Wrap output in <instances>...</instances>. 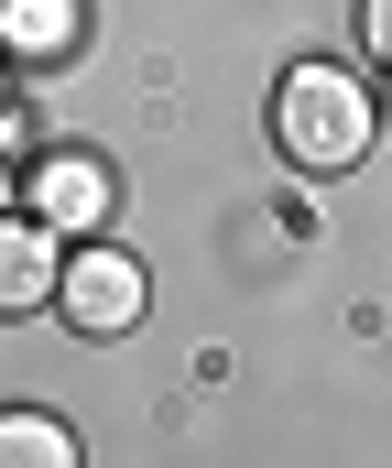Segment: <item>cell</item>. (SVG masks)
Masks as SVG:
<instances>
[{
  "mask_svg": "<svg viewBox=\"0 0 392 468\" xmlns=\"http://www.w3.org/2000/svg\"><path fill=\"white\" fill-rule=\"evenodd\" d=\"M22 218H44V229H77L99 239L110 218H121V175L99 164V153H33V175H22Z\"/></svg>",
  "mask_w": 392,
  "mask_h": 468,
  "instance_id": "3",
  "label": "cell"
},
{
  "mask_svg": "<svg viewBox=\"0 0 392 468\" xmlns=\"http://www.w3.org/2000/svg\"><path fill=\"white\" fill-rule=\"evenodd\" d=\"M55 261H66V239L44 229V218H11L0 207V316H44L55 305Z\"/></svg>",
  "mask_w": 392,
  "mask_h": 468,
  "instance_id": "4",
  "label": "cell"
},
{
  "mask_svg": "<svg viewBox=\"0 0 392 468\" xmlns=\"http://www.w3.org/2000/svg\"><path fill=\"white\" fill-rule=\"evenodd\" d=\"M371 88L349 77V66H327V55H305V66H283V88H272V142H283V164L294 175H349L360 153H371Z\"/></svg>",
  "mask_w": 392,
  "mask_h": 468,
  "instance_id": "1",
  "label": "cell"
},
{
  "mask_svg": "<svg viewBox=\"0 0 392 468\" xmlns=\"http://www.w3.org/2000/svg\"><path fill=\"white\" fill-rule=\"evenodd\" d=\"M0 197H11V164H0Z\"/></svg>",
  "mask_w": 392,
  "mask_h": 468,
  "instance_id": "9",
  "label": "cell"
},
{
  "mask_svg": "<svg viewBox=\"0 0 392 468\" xmlns=\"http://www.w3.org/2000/svg\"><path fill=\"white\" fill-rule=\"evenodd\" d=\"M77 44V0H0V55L11 66H55Z\"/></svg>",
  "mask_w": 392,
  "mask_h": 468,
  "instance_id": "5",
  "label": "cell"
},
{
  "mask_svg": "<svg viewBox=\"0 0 392 468\" xmlns=\"http://www.w3.org/2000/svg\"><path fill=\"white\" fill-rule=\"evenodd\" d=\"M55 305H66L77 338H121V327H142L153 283H142V261H131L121 239H77V250L55 261Z\"/></svg>",
  "mask_w": 392,
  "mask_h": 468,
  "instance_id": "2",
  "label": "cell"
},
{
  "mask_svg": "<svg viewBox=\"0 0 392 468\" xmlns=\"http://www.w3.org/2000/svg\"><path fill=\"white\" fill-rule=\"evenodd\" d=\"M66 458H77L66 425H44V414H0V468H66Z\"/></svg>",
  "mask_w": 392,
  "mask_h": 468,
  "instance_id": "6",
  "label": "cell"
},
{
  "mask_svg": "<svg viewBox=\"0 0 392 468\" xmlns=\"http://www.w3.org/2000/svg\"><path fill=\"white\" fill-rule=\"evenodd\" d=\"M11 142H22V120H11V88H0V164H11Z\"/></svg>",
  "mask_w": 392,
  "mask_h": 468,
  "instance_id": "8",
  "label": "cell"
},
{
  "mask_svg": "<svg viewBox=\"0 0 392 468\" xmlns=\"http://www.w3.org/2000/svg\"><path fill=\"white\" fill-rule=\"evenodd\" d=\"M360 44H371V55H392V0H360Z\"/></svg>",
  "mask_w": 392,
  "mask_h": 468,
  "instance_id": "7",
  "label": "cell"
},
{
  "mask_svg": "<svg viewBox=\"0 0 392 468\" xmlns=\"http://www.w3.org/2000/svg\"><path fill=\"white\" fill-rule=\"evenodd\" d=\"M0 88H11V55H0Z\"/></svg>",
  "mask_w": 392,
  "mask_h": 468,
  "instance_id": "10",
  "label": "cell"
}]
</instances>
